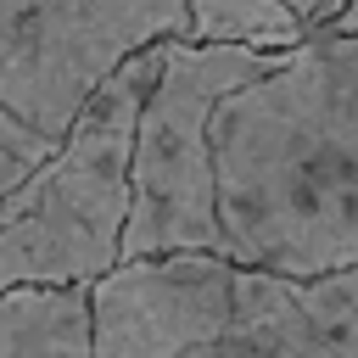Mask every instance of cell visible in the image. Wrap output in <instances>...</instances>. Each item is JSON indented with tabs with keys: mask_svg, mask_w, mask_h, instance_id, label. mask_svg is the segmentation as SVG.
Wrapping results in <instances>:
<instances>
[{
	"mask_svg": "<svg viewBox=\"0 0 358 358\" xmlns=\"http://www.w3.org/2000/svg\"><path fill=\"white\" fill-rule=\"evenodd\" d=\"M90 358H330L296 280L213 252L134 257L90 285Z\"/></svg>",
	"mask_w": 358,
	"mask_h": 358,
	"instance_id": "obj_3",
	"label": "cell"
},
{
	"mask_svg": "<svg viewBox=\"0 0 358 358\" xmlns=\"http://www.w3.org/2000/svg\"><path fill=\"white\" fill-rule=\"evenodd\" d=\"M280 6H291V11H296L308 28H313V6H319V0H280Z\"/></svg>",
	"mask_w": 358,
	"mask_h": 358,
	"instance_id": "obj_11",
	"label": "cell"
},
{
	"mask_svg": "<svg viewBox=\"0 0 358 358\" xmlns=\"http://www.w3.org/2000/svg\"><path fill=\"white\" fill-rule=\"evenodd\" d=\"M274 56L241 45L162 39L157 84L134 123L129 157V224L117 263L213 252L224 257L218 185H213V112L229 90L263 78Z\"/></svg>",
	"mask_w": 358,
	"mask_h": 358,
	"instance_id": "obj_4",
	"label": "cell"
},
{
	"mask_svg": "<svg viewBox=\"0 0 358 358\" xmlns=\"http://www.w3.org/2000/svg\"><path fill=\"white\" fill-rule=\"evenodd\" d=\"M56 145H62V140H45L39 129H28L22 117H11V112L0 106V201H6L34 168H45V162L56 157Z\"/></svg>",
	"mask_w": 358,
	"mask_h": 358,
	"instance_id": "obj_9",
	"label": "cell"
},
{
	"mask_svg": "<svg viewBox=\"0 0 358 358\" xmlns=\"http://www.w3.org/2000/svg\"><path fill=\"white\" fill-rule=\"evenodd\" d=\"M336 34H352L358 39V22H336Z\"/></svg>",
	"mask_w": 358,
	"mask_h": 358,
	"instance_id": "obj_13",
	"label": "cell"
},
{
	"mask_svg": "<svg viewBox=\"0 0 358 358\" xmlns=\"http://www.w3.org/2000/svg\"><path fill=\"white\" fill-rule=\"evenodd\" d=\"M185 11L190 0H0V106L67 140L123 62L185 39Z\"/></svg>",
	"mask_w": 358,
	"mask_h": 358,
	"instance_id": "obj_5",
	"label": "cell"
},
{
	"mask_svg": "<svg viewBox=\"0 0 358 358\" xmlns=\"http://www.w3.org/2000/svg\"><path fill=\"white\" fill-rule=\"evenodd\" d=\"M308 34L313 28L280 0H190V11H185L190 45H241V50L285 56Z\"/></svg>",
	"mask_w": 358,
	"mask_h": 358,
	"instance_id": "obj_7",
	"label": "cell"
},
{
	"mask_svg": "<svg viewBox=\"0 0 358 358\" xmlns=\"http://www.w3.org/2000/svg\"><path fill=\"white\" fill-rule=\"evenodd\" d=\"M336 22H358V0H352V6H347V11L336 17Z\"/></svg>",
	"mask_w": 358,
	"mask_h": 358,
	"instance_id": "obj_12",
	"label": "cell"
},
{
	"mask_svg": "<svg viewBox=\"0 0 358 358\" xmlns=\"http://www.w3.org/2000/svg\"><path fill=\"white\" fill-rule=\"evenodd\" d=\"M347 6H352V0H319V6H313V28H336V17H341Z\"/></svg>",
	"mask_w": 358,
	"mask_h": 358,
	"instance_id": "obj_10",
	"label": "cell"
},
{
	"mask_svg": "<svg viewBox=\"0 0 358 358\" xmlns=\"http://www.w3.org/2000/svg\"><path fill=\"white\" fill-rule=\"evenodd\" d=\"M296 296L330 347V358H358V268L324 274V280H296Z\"/></svg>",
	"mask_w": 358,
	"mask_h": 358,
	"instance_id": "obj_8",
	"label": "cell"
},
{
	"mask_svg": "<svg viewBox=\"0 0 358 358\" xmlns=\"http://www.w3.org/2000/svg\"><path fill=\"white\" fill-rule=\"evenodd\" d=\"M162 45L123 62L78 112L45 168L0 201V291H90L117 268L129 224L134 123L157 84Z\"/></svg>",
	"mask_w": 358,
	"mask_h": 358,
	"instance_id": "obj_2",
	"label": "cell"
},
{
	"mask_svg": "<svg viewBox=\"0 0 358 358\" xmlns=\"http://www.w3.org/2000/svg\"><path fill=\"white\" fill-rule=\"evenodd\" d=\"M224 257L280 280L358 268V39L313 28L213 112Z\"/></svg>",
	"mask_w": 358,
	"mask_h": 358,
	"instance_id": "obj_1",
	"label": "cell"
},
{
	"mask_svg": "<svg viewBox=\"0 0 358 358\" xmlns=\"http://www.w3.org/2000/svg\"><path fill=\"white\" fill-rule=\"evenodd\" d=\"M0 358H90V291H0Z\"/></svg>",
	"mask_w": 358,
	"mask_h": 358,
	"instance_id": "obj_6",
	"label": "cell"
}]
</instances>
